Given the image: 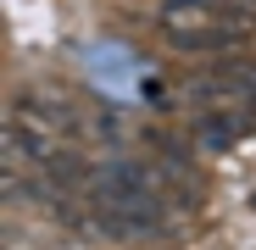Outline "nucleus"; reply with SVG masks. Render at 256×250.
<instances>
[{
    "mask_svg": "<svg viewBox=\"0 0 256 250\" xmlns=\"http://www.w3.org/2000/svg\"><path fill=\"white\" fill-rule=\"evenodd\" d=\"M45 167H50V178H62V184H78V178H84L78 156H45Z\"/></svg>",
    "mask_w": 256,
    "mask_h": 250,
    "instance_id": "3",
    "label": "nucleus"
},
{
    "mask_svg": "<svg viewBox=\"0 0 256 250\" xmlns=\"http://www.w3.org/2000/svg\"><path fill=\"white\" fill-rule=\"evenodd\" d=\"M150 195V167L145 161H106V173L95 178V200L106 212H122V206H134Z\"/></svg>",
    "mask_w": 256,
    "mask_h": 250,
    "instance_id": "1",
    "label": "nucleus"
},
{
    "mask_svg": "<svg viewBox=\"0 0 256 250\" xmlns=\"http://www.w3.org/2000/svg\"><path fill=\"white\" fill-rule=\"evenodd\" d=\"M234 134H245V117H240V111L200 117V122H195V139H200L206 150H228V145H234Z\"/></svg>",
    "mask_w": 256,
    "mask_h": 250,
    "instance_id": "2",
    "label": "nucleus"
}]
</instances>
